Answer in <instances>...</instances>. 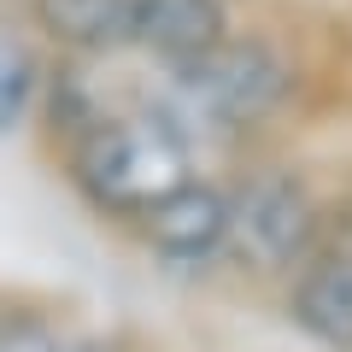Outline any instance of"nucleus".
Listing matches in <instances>:
<instances>
[{
	"mask_svg": "<svg viewBox=\"0 0 352 352\" xmlns=\"http://www.w3.org/2000/svg\"><path fill=\"white\" fill-rule=\"evenodd\" d=\"M65 170L100 217L135 223L147 206L194 176V135L170 106L112 100L88 129L65 141Z\"/></svg>",
	"mask_w": 352,
	"mask_h": 352,
	"instance_id": "1",
	"label": "nucleus"
},
{
	"mask_svg": "<svg viewBox=\"0 0 352 352\" xmlns=\"http://www.w3.org/2000/svg\"><path fill=\"white\" fill-rule=\"evenodd\" d=\"M288 94H294V59L252 30H229L206 53L164 71V106L188 124V135L194 129L247 135V129L270 124L288 106Z\"/></svg>",
	"mask_w": 352,
	"mask_h": 352,
	"instance_id": "2",
	"label": "nucleus"
},
{
	"mask_svg": "<svg viewBox=\"0 0 352 352\" xmlns=\"http://www.w3.org/2000/svg\"><path fill=\"white\" fill-rule=\"evenodd\" d=\"M323 206L288 164H264V170L241 176L229 188V235L223 258L252 270V276H276V270H300L311 258L317 235H323Z\"/></svg>",
	"mask_w": 352,
	"mask_h": 352,
	"instance_id": "3",
	"label": "nucleus"
},
{
	"mask_svg": "<svg viewBox=\"0 0 352 352\" xmlns=\"http://www.w3.org/2000/svg\"><path fill=\"white\" fill-rule=\"evenodd\" d=\"M135 235L147 241L159 258L170 264H212L223 258V235H229V188L223 182H206L200 170L170 188L159 206L135 217Z\"/></svg>",
	"mask_w": 352,
	"mask_h": 352,
	"instance_id": "4",
	"label": "nucleus"
},
{
	"mask_svg": "<svg viewBox=\"0 0 352 352\" xmlns=\"http://www.w3.org/2000/svg\"><path fill=\"white\" fill-rule=\"evenodd\" d=\"M288 317L329 352H352V241L323 235L300 264L288 294Z\"/></svg>",
	"mask_w": 352,
	"mask_h": 352,
	"instance_id": "5",
	"label": "nucleus"
},
{
	"mask_svg": "<svg viewBox=\"0 0 352 352\" xmlns=\"http://www.w3.org/2000/svg\"><path fill=\"white\" fill-rule=\"evenodd\" d=\"M235 30L229 0H135L129 12V53H147L159 71L206 53Z\"/></svg>",
	"mask_w": 352,
	"mask_h": 352,
	"instance_id": "6",
	"label": "nucleus"
},
{
	"mask_svg": "<svg viewBox=\"0 0 352 352\" xmlns=\"http://www.w3.org/2000/svg\"><path fill=\"white\" fill-rule=\"evenodd\" d=\"M135 0H24V24L65 59H118L129 53Z\"/></svg>",
	"mask_w": 352,
	"mask_h": 352,
	"instance_id": "7",
	"label": "nucleus"
},
{
	"mask_svg": "<svg viewBox=\"0 0 352 352\" xmlns=\"http://www.w3.org/2000/svg\"><path fill=\"white\" fill-rule=\"evenodd\" d=\"M41 88H47V53L36 47V30L0 18V141L41 118Z\"/></svg>",
	"mask_w": 352,
	"mask_h": 352,
	"instance_id": "8",
	"label": "nucleus"
},
{
	"mask_svg": "<svg viewBox=\"0 0 352 352\" xmlns=\"http://www.w3.org/2000/svg\"><path fill=\"white\" fill-rule=\"evenodd\" d=\"M0 352H59V335L41 317H0Z\"/></svg>",
	"mask_w": 352,
	"mask_h": 352,
	"instance_id": "9",
	"label": "nucleus"
},
{
	"mask_svg": "<svg viewBox=\"0 0 352 352\" xmlns=\"http://www.w3.org/2000/svg\"><path fill=\"white\" fill-rule=\"evenodd\" d=\"M59 352H124L118 335H76V340H59Z\"/></svg>",
	"mask_w": 352,
	"mask_h": 352,
	"instance_id": "10",
	"label": "nucleus"
}]
</instances>
